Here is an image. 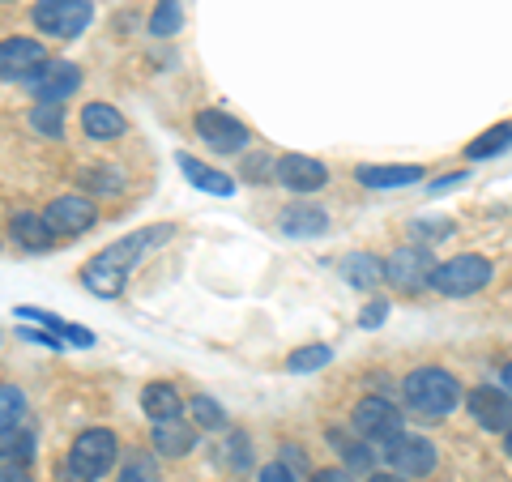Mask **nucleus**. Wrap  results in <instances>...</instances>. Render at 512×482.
I'll return each mask as SVG.
<instances>
[{
  "label": "nucleus",
  "instance_id": "nucleus-1",
  "mask_svg": "<svg viewBox=\"0 0 512 482\" xmlns=\"http://www.w3.org/2000/svg\"><path fill=\"white\" fill-rule=\"evenodd\" d=\"M171 235H175L171 222H158V227H141L133 235H124L120 244H107L99 256H90V265L82 269V286L90 295H99V299H116L128 286V273H133V265L150 248L163 244V239H171Z\"/></svg>",
  "mask_w": 512,
  "mask_h": 482
},
{
  "label": "nucleus",
  "instance_id": "nucleus-2",
  "mask_svg": "<svg viewBox=\"0 0 512 482\" xmlns=\"http://www.w3.org/2000/svg\"><path fill=\"white\" fill-rule=\"evenodd\" d=\"M402 393H406V406L419 414V419H444V414H453L457 401H461L457 380L448 376L444 367H414L402 384Z\"/></svg>",
  "mask_w": 512,
  "mask_h": 482
},
{
  "label": "nucleus",
  "instance_id": "nucleus-3",
  "mask_svg": "<svg viewBox=\"0 0 512 482\" xmlns=\"http://www.w3.org/2000/svg\"><path fill=\"white\" fill-rule=\"evenodd\" d=\"M116 453H120L116 431L90 427V431H82V436L73 440L60 474H64V482H99L111 470V465H116Z\"/></svg>",
  "mask_w": 512,
  "mask_h": 482
},
{
  "label": "nucleus",
  "instance_id": "nucleus-4",
  "mask_svg": "<svg viewBox=\"0 0 512 482\" xmlns=\"http://www.w3.org/2000/svg\"><path fill=\"white\" fill-rule=\"evenodd\" d=\"M491 261L487 256H478V252H461L453 256V261H444L436 265V273H431V291H440L448 299H466L474 291H483V286L491 282Z\"/></svg>",
  "mask_w": 512,
  "mask_h": 482
},
{
  "label": "nucleus",
  "instance_id": "nucleus-5",
  "mask_svg": "<svg viewBox=\"0 0 512 482\" xmlns=\"http://www.w3.org/2000/svg\"><path fill=\"white\" fill-rule=\"evenodd\" d=\"M436 256H431V248L423 244H406L397 248L389 261H384V282L393 286V291L402 295H419L423 286H431V273H436Z\"/></svg>",
  "mask_w": 512,
  "mask_h": 482
},
{
  "label": "nucleus",
  "instance_id": "nucleus-6",
  "mask_svg": "<svg viewBox=\"0 0 512 482\" xmlns=\"http://www.w3.org/2000/svg\"><path fill=\"white\" fill-rule=\"evenodd\" d=\"M35 26L52 39H77L94 18V0H39L35 5Z\"/></svg>",
  "mask_w": 512,
  "mask_h": 482
},
{
  "label": "nucleus",
  "instance_id": "nucleus-7",
  "mask_svg": "<svg viewBox=\"0 0 512 482\" xmlns=\"http://www.w3.org/2000/svg\"><path fill=\"white\" fill-rule=\"evenodd\" d=\"M350 427H355V436H363V440L389 444L393 436H402V410L384 397H363L355 414H350Z\"/></svg>",
  "mask_w": 512,
  "mask_h": 482
},
{
  "label": "nucleus",
  "instance_id": "nucleus-8",
  "mask_svg": "<svg viewBox=\"0 0 512 482\" xmlns=\"http://www.w3.org/2000/svg\"><path fill=\"white\" fill-rule=\"evenodd\" d=\"M197 137L218 154H239V150H248V141H252L248 128L239 124L235 116H227V111H201L197 116Z\"/></svg>",
  "mask_w": 512,
  "mask_h": 482
},
{
  "label": "nucleus",
  "instance_id": "nucleus-9",
  "mask_svg": "<svg viewBox=\"0 0 512 482\" xmlns=\"http://www.w3.org/2000/svg\"><path fill=\"white\" fill-rule=\"evenodd\" d=\"M47 64V47L39 39H5L0 43V82H30Z\"/></svg>",
  "mask_w": 512,
  "mask_h": 482
},
{
  "label": "nucleus",
  "instance_id": "nucleus-10",
  "mask_svg": "<svg viewBox=\"0 0 512 482\" xmlns=\"http://www.w3.org/2000/svg\"><path fill=\"white\" fill-rule=\"evenodd\" d=\"M384 461H389V470H397V474L419 478V474L436 470V448H431L427 436H393L389 448H384Z\"/></svg>",
  "mask_w": 512,
  "mask_h": 482
},
{
  "label": "nucleus",
  "instance_id": "nucleus-11",
  "mask_svg": "<svg viewBox=\"0 0 512 482\" xmlns=\"http://www.w3.org/2000/svg\"><path fill=\"white\" fill-rule=\"evenodd\" d=\"M26 86L35 90L39 103H64L69 94H77V86H82V69L69 64V60H52V64H43Z\"/></svg>",
  "mask_w": 512,
  "mask_h": 482
},
{
  "label": "nucleus",
  "instance_id": "nucleus-12",
  "mask_svg": "<svg viewBox=\"0 0 512 482\" xmlns=\"http://www.w3.org/2000/svg\"><path fill=\"white\" fill-rule=\"evenodd\" d=\"M47 227H52L56 235H82L90 231L94 222H99V210H94L90 197H56L52 205H47Z\"/></svg>",
  "mask_w": 512,
  "mask_h": 482
},
{
  "label": "nucleus",
  "instance_id": "nucleus-13",
  "mask_svg": "<svg viewBox=\"0 0 512 482\" xmlns=\"http://www.w3.org/2000/svg\"><path fill=\"white\" fill-rule=\"evenodd\" d=\"M470 414L483 431H508L512 427V393L495 389V384H478L470 393Z\"/></svg>",
  "mask_w": 512,
  "mask_h": 482
},
{
  "label": "nucleus",
  "instance_id": "nucleus-14",
  "mask_svg": "<svg viewBox=\"0 0 512 482\" xmlns=\"http://www.w3.org/2000/svg\"><path fill=\"white\" fill-rule=\"evenodd\" d=\"M274 175L291 192H316V188L329 184L325 163H316V158H308V154H282L274 163Z\"/></svg>",
  "mask_w": 512,
  "mask_h": 482
},
{
  "label": "nucleus",
  "instance_id": "nucleus-15",
  "mask_svg": "<svg viewBox=\"0 0 512 482\" xmlns=\"http://www.w3.org/2000/svg\"><path fill=\"white\" fill-rule=\"evenodd\" d=\"M278 231L286 239H316V235L329 231V214L320 210V205H312V201L286 205V210L278 214Z\"/></svg>",
  "mask_w": 512,
  "mask_h": 482
},
{
  "label": "nucleus",
  "instance_id": "nucleus-16",
  "mask_svg": "<svg viewBox=\"0 0 512 482\" xmlns=\"http://www.w3.org/2000/svg\"><path fill=\"white\" fill-rule=\"evenodd\" d=\"M175 163H180L184 171V180L192 188H201V192H210V197H231L235 192V180L227 171H214L210 163H201V158H192V154H175Z\"/></svg>",
  "mask_w": 512,
  "mask_h": 482
},
{
  "label": "nucleus",
  "instance_id": "nucleus-17",
  "mask_svg": "<svg viewBox=\"0 0 512 482\" xmlns=\"http://www.w3.org/2000/svg\"><path fill=\"white\" fill-rule=\"evenodd\" d=\"M355 180L363 188H406V184H419L423 180V167L419 163H393V167L363 163V167H355Z\"/></svg>",
  "mask_w": 512,
  "mask_h": 482
},
{
  "label": "nucleus",
  "instance_id": "nucleus-18",
  "mask_svg": "<svg viewBox=\"0 0 512 482\" xmlns=\"http://www.w3.org/2000/svg\"><path fill=\"white\" fill-rule=\"evenodd\" d=\"M9 235H13V244L26 248V252H47V248H56V231L47 227L43 214H13Z\"/></svg>",
  "mask_w": 512,
  "mask_h": 482
},
{
  "label": "nucleus",
  "instance_id": "nucleus-19",
  "mask_svg": "<svg viewBox=\"0 0 512 482\" xmlns=\"http://www.w3.org/2000/svg\"><path fill=\"white\" fill-rule=\"evenodd\" d=\"M82 128H86V137L90 141H120L124 137V116L111 103H86L82 111Z\"/></svg>",
  "mask_w": 512,
  "mask_h": 482
},
{
  "label": "nucleus",
  "instance_id": "nucleus-20",
  "mask_svg": "<svg viewBox=\"0 0 512 482\" xmlns=\"http://www.w3.org/2000/svg\"><path fill=\"white\" fill-rule=\"evenodd\" d=\"M192 444H197V431H192L184 419H163V423H154V453H163V457H184V453H192Z\"/></svg>",
  "mask_w": 512,
  "mask_h": 482
},
{
  "label": "nucleus",
  "instance_id": "nucleus-21",
  "mask_svg": "<svg viewBox=\"0 0 512 482\" xmlns=\"http://www.w3.org/2000/svg\"><path fill=\"white\" fill-rule=\"evenodd\" d=\"M141 410L150 414V423L180 419L184 397H180V389H171V384H146V389H141Z\"/></svg>",
  "mask_w": 512,
  "mask_h": 482
},
{
  "label": "nucleus",
  "instance_id": "nucleus-22",
  "mask_svg": "<svg viewBox=\"0 0 512 482\" xmlns=\"http://www.w3.org/2000/svg\"><path fill=\"white\" fill-rule=\"evenodd\" d=\"M338 269H342V278L350 286H359V291H372V286L384 282V261L372 252H350V256H342Z\"/></svg>",
  "mask_w": 512,
  "mask_h": 482
},
{
  "label": "nucleus",
  "instance_id": "nucleus-23",
  "mask_svg": "<svg viewBox=\"0 0 512 482\" xmlns=\"http://www.w3.org/2000/svg\"><path fill=\"white\" fill-rule=\"evenodd\" d=\"M18 316H22V320H35V325H43V329H52L56 337H69L73 346H94V333H90V329L69 325V320H60V316L43 312V308H18Z\"/></svg>",
  "mask_w": 512,
  "mask_h": 482
},
{
  "label": "nucleus",
  "instance_id": "nucleus-24",
  "mask_svg": "<svg viewBox=\"0 0 512 482\" xmlns=\"http://www.w3.org/2000/svg\"><path fill=\"white\" fill-rule=\"evenodd\" d=\"M504 150H512V124H495L478 141H470L466 158H470V163H483V158H495V154H504Z\"/></svg>",
  "mask_w": 512,
  "mask_h": 482
},
{
  "label": "nucleus",
  "instance_id": "nucleus-25",
  "mask_svg": "<svg viewBox=\"0 0 512 482\" xmlns=\"http://www.w3.org/2000/svg\"><path fill=\"white\" fill-rule=\"evenodd\" d=\"M26 419V393L13 389V384H0V436L18 431Z\"/></svg>",
  "mask_w": 512,
  "mask_h": 482
},
{
  "label": "nucleus",
  "instance_id": "nucleus-26",
  "mask_svg": "<svg viewBox=\"0 0 512 482\" xmlns=\"http://www.w3.org/2000/svg\"><path fill=\"white\" fill-rule=\"evenodd\" d=\"M333 359V350L325 342H312V346H299L291 350V359H286V372H295V376H308V372H320Z\"/></svg>",
  "mask_w": 512,
  "mask_h": 482
},
{
  "label": "nucleus",
  "instance_id": "nucleus-27",
  "mask_svg": "<svg viewBox=\"0 0 512 482\" xmlns=\"http://www.w3.org/2000/svg\"><path fill=\"white\" fill-rule=\"evenodd\" d=\"M180 22H184L180 0H158L154 13H150V35L154 39H171L175 30H180Z\"/></svg>",
  "mask_w": 512,
  "mask_h": 482
},
{
  "label": "nucleus",
  "instance_id": "nucleus-28",
  "mask_svg": "<svg viewBox=\"0 0 512 482\" xmlns=\"http://www.w3.org/2000/svg\"><path fill=\"white\" fill-rule=\"evenodd\" d=\"M188 414H192V423H197V427H205V431H218V427H227V410H222L214 397H205V393H197V397L188 401Z\"/></svg>",
  "mask_w": 512,
  "mask_h": 482
},
{
  "label": "nucleus",
  "instance_id": "nucleus-29",
  "mask_svg": "<svg viewBox=\"0 0 512 482\" xmlns=\"http://www.w3.org/2000/svg\"><path fill=\"white\" fill-rule=\"evenodd\" d=\"M30 124H35V133L43 137H64V103H35L30 111Z\"/></svg>",
  "mask_w": 512,
  "mask_h": 482
},
{
  "label": "nucleus",
  "instance_id": "nucleus-30",
  "mask_svg": "<svg viewBox=\"0 0 512 482\" xmlns=\"http://www.w3.org/2000/svg\"><path fill=\"white\" fill-rule=\"evenodd\" d=\"M30 457H35V436H0V470L5 465H30Z\"/></svg>",
  "mask_w": 512,
  "mask_h": 482
},
{
  "label": "nucleus",
  "instance_id": "nucleus-31",
  "mask_svg": "<svg viewBox=\"0 0 512 482\" xmlns=\"http://www.w3.org/2000/svg\"><path fill=\"white\" fill-rule=\"evenodd\" d=\"M448 235H453V222H448V218H414L410 222V239H414V244H440V239H448Z\"/></svg>",
  "mask_w": 512,
  "mask_h": 482
},
{
  "label": "nucleus",
  "instance_id": "nucleus-32",
  "mask_svg": "<svg viewBox=\"0 0 512 482\" xmlns=\"http://www.w3.org/2000/svg\"><path fill=\"white\" fill-rule=\"evenodd\" d=\"M333 448H338V453H346V461L355 465V470H367V465H372V453H367V448H355V444H346L342 436H333Z\"/></svg>",
  "mask_w": 512,
  "mask_h": 482
},
{
  "label": "nucleus",
  "instance_id": "nucleus-33",
  "mask_svg": "<svg viewBox=\"0 0 512 482\" xmlns=\"http://www.w3.org/2000/svg\"><path fill=\"white\" fill-rule=\"evenodd\" d=\"M384 316H389V303H384V299H372V303L363 308V316H359V329H380V325H384Z\"/></svg>",
  "mask_w": 512,
  "mask_h": 482
},
{
  "label": "nucleus",
  "instance_id": "nucleus-34",
  "mask_svg": "<svg viewBox=\"0 0 512 482\" xmlns=\"http://www.w3.org/2000/svg\"><path fill=\"white\" fill-rule=\"evenodd\" d=\"M82 184H94V188H103V192H116L124 184V175H99V167H94V171H82Z\"/></svg>",
  "mask_w": 512,
  "mask_h": 482
},
{
  "label": "nucleus",
  "instance_id": "nucleus-35",
  "mask_svg": "<svg viewBox=\"0 0 512 482\" xmlns=\"http://www.w3.org/2000/svg\"><path fill=\"white\" fill-rule=\"evenodd\" d=\"M256 482H295V470H291L286 461H274V465H265L261 478H256Z\"/></svg>",
  "mask_w": 512,
  "mask_h": 482
},
{
  "label": "nucleus",
  "instance_id": "nucleus-36",
  "mask_svg": "<svg viewBox=\"0 0 512 482\" xmlns=\"http://www.w3.org/2000/svg\"><path fill=\"white\" fill-rule=\"evenodd\" d=\"M269 167H274V163H269V158H261V154H256V158H248V163H244V171H248V180H252V184L269 180Z\"/></svg>",
  "mask_w": 512,
  "mask_h": 482
},
{
  "label": "nucleus",
  "instance_id": "nucleus-37",
  "mask_svg": "<svg viewBox=\"0 0 512 482\" xmlns=\"http://www.w3.org/2000/svg\"><path fill=\"white\" fill-rule=\"evenodd\" d=\"M0 482H35V478H30L26 465H5V470H0Z\"/></svg>",
  "mask_w": 512,
  "mask_h": 482
},
{
  "label": "nucleus",
  "instance_id": "nucleus-38",
  "mask_svg": "<svg viewBox=\"0 0 512 482\" xmlns=\"http://www.w3.org/2000/svg\"><path fill=\"white\" fill-rule=\"evenodd\" d=\"M312 482H355V478H350L346 470H320Z\"/></svg>",
  "mask_w": 512,
  "mask_h": 482
},
{
  "label": "nucleus",
  "instance_id": "nucleus-39",
  "mask_svg": "<svg viewBox=\"0 0 512 482\" xmlns=\"http://www.w3.org/2000/svg\"><path fill=\"white\" fill-rule=\"evenodd\" d=\"M116 482H150L146 474H141V461H133V465H128V470L116 478Z\"/></svg>",
  "mask_w": 512,
  "mask_h": 482
},
{
  "label": "nucleus",
  "instance_id": "nucleus-40",
  "mask_svg": "<svg viewBox=\"0 0 512 482\" xmlns=\"http://www.w3.org/2000/svg\"><path fill=\"white\" fill-rule=\"evenodd\" d=\"M461 180H466V171H457V175H444V180L431 184V192H444V188H457Z\"/></svg>",
  "mask_w": 512,
  "mask_h": 482
},
{
  "label": "nucleus",
  "instance_id": "nucleus-41",
  "mask_svg": "<svg viewBox=\"0 0 512 482\" xmlns=\"http://www.w3.org/2000/svg\"><path fill=\"white\" fill-rule=\"evenodd\" d=\"M367 482H410V478L397 474V470H384V474H367Z\"/></svg>",
  "mask_w": 512,
  "mask_h": 482
},
{
  "label": "nucleus",
  "instance_id": "nucleus-42",
  "mask_svg": "<svg viewBox=\"0 0 512 482\" xmlns=\"http://www.w3.org/2000/svg\"><path fill=\"white\" fill-rule=\"evenodd\" d=\"M500 384H504V393H512V363H504V372H500Z\"/></svg>",
  "mask_w": 512,
  "mask_h": 482
},
{
  "label": "nucleus",
  "instance_id": "nucleus-43",
  "mask_svg": "<svg viewBox=\"0 0 512 482\" xmlns=\"http://www.w3.org/2000/svg\"><path fill=\"white\" fill-rule=\"evenodd\" d=\"M504 453H508V457H512V427H508V431H504Z\"/></svg>",
  "mask_w": 512,
  "mask_h": 482
}]
</instances>
